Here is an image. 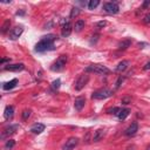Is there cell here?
<instances>
[{
    "label": "cell",
    "instance_id": "6da1fadb",
    "mask_svg": "<svg viewBox=\"0 0 150 150\" xmlns=\"http://www.w3.org/2000/svg\"><path fill=\"white\" fill-rule=\"evenodd\" d=\"M56 36L53 35V34H49V35H46L43 36L36 45H35V52H46V50H49L53 48V43L55 41Z\"/></svg>",
    "mask_w": 150,
    "mask_h": 150
},
{
    "label": "cell",
    "instance_id": "7a4b0ae2",
    "mask_svg": "<svg viewBox=\"0 0 150 150\" xmlns=\"http://www.w3.org/2000/svg\"><path fill=\"white\" fill-rule=\"evenodd\" d=\"M86 71L87 73H96V74H101V75H107V74H109L110 70L105 66H102V64H90L86 68Z\"/></svg>",
    "mask_w": 150,
    "mask_h": 150
},
{
    "label": "cell",
    "instance_id": "3957f363",
    "mask_svg": "<svg viewBox=\"0 0 150 150\" xmlns=\"http://www.w3.org/2000/svg\"><path fill=\"white\" fill-rule=\"evenodd\" d=\"M112 94H114L112 90H110L108 88H102V89H98V90L94 91L91 97L94 100H104V98H108V97L112 96Z\"/></svg>",
    "mask_w": 150,
    "mask_h": 150
},
{
    "label": "cell",
    "instance_id": "277c9868",
    "mask_svg": "<svg viewBox=\"0 0 150 150\" xmlns=\"http://www.w3.org/2000/svg\"><path fill=\"white\" fill-rule=\"evenodd\" d=\"M67 61H68L67 55H60V56L56 59V61L52 64L50 69H52L53 71H60V70H62V69L64 68Z\"/></svg>",
    "mask_w": 150,
    "mask_h": 150
},
{
    "label": "cell",
    "instance_id": "5b68a950",
    "mask_svg": "<svg viewBox=\"0 0 150 150\" xmlns=\"http://www.w3.org/2000/svg\"><path fill=\"white\" fill-rule=\"evenodd\" d=\"M88 81H89V75H88V74H81V75L77 77V80L75 81V84H74L75 90L79 91V90L83 89L84 86L88 83Z\"/></svg>",
    "mask_w": 150,
    "mask_h": 150
},
{
    "label": "cell",
    "instance_id": "8992f818",
    "mask_svg": "<svg viewBox=\"0 0 150 150\" xmlns=\"http://www.w3.org/2000/svg\"><path fill=\"white\" fill-rule=\"evenodd\" d=\"M103 9H104V12H107L109 14H116V13H118L120 7H118L117 2L109 1V2H104L103 4Z\"/></svg>",
    "mask_w": 150,
    "mask_h": 150
},
{
    "label": "cell",
    "instance_id": "52a82bcc",
    "mask_svg": "<svg viewBox=\"0 0 150 150\" xmlns=\"http://www.w3.org/2000/svg\"><path fill=\"white\" fill-rule=\"evenodd\" d=\"M79 143V138L77 137H70L66 141L64 145L62 146V150H73Z\"/></svg>",
    "mask_w": 150,
    "mask_h": 150
},
{
    "label": "cell",
    "instance_id": "ba28073f",
    "mask_svg": "<svg viewBox=\"0 0 150 150\" xmlns=\"http://www.w3.org/2000/svg\"><path fill=\"white\" fill-rule=\"evenodd\" d=\"M23 32V27L22 26H16L15 28H13L11 32H9V39L12 40H16Z\"/></svg>",
    "mask_w": 150,
    "mask_h": 150
},
{
    "label": "cell",
    "instance_id": "9c48e42d",
    "mask_svg": "<svg viewBox=\"0 0 150 150\" xmlns=\"http://www.w3.org/2000/svg\"><path fill=\"white\" fill-rule=\"evenodd\" d=\"M5 70H9V71H19V70H23L25 69V64L23 63H14V64H7L4 67Z\"/></svg>",
    "mask_w": 150,
    "mask_h": 150
},
{
    "label": "cell",
    "instance_id": "30bf717a",
    "mask_svg": "<svg viewBox=\"0 0 150 150\" xmlns=\"http://www.w3.org/2000/svg\"><path fill=\"white\" fill-rule=\"evenodd\" d=\"M84 104H86V98L83 96H79V97H76L74 100V107H75V109L77 111L82 110V108L84 107Z\"/></svg>",
    "mask_w": 150,
    "mask_h": 150
},
{
    "label": "cell",
    "instance_id": "8fae6325",
    "mask_svg": "<svg viewBox=\"0 0 150 150\" xmlns=\"http://www.w3.org/2000/svg\"><path fill=\"white\" fill-rule=\"evenodd\" d=\"M137 130H138V124H137V122H132V123L125 129L124 135H127V136H132V135L136 134Z\"/></svg>",
    "mask_w": 150,
    "mask_h": 150
},
{
    "label": "cell",
    "instance_id": "7c38bea8",
    "mask_svg": "<svg viewBox=\"0 0 150 150\" xmlns=\"http://www.w3.org/2000/svg\"><path fill=\"white\" fill-rule=\"evenodd\" d=\"M71 29H73L71 23H70V22H66V23L62 26V28H61V35H62L63 38L69 36L70 33H71Z\"/></svg>",
    "mask_w": 150,
    "mask_h": 150
},
{
    "label": "cell",
    "instance_id": "4fadbf2b",
    "mask_svg": "<svg viewBox=\"0 0 150 150\" xmlns=\"http://www.w3.org/2000/svg\"><path fill=\"white\" fill-rule=\"evenodd\" d=\"M16 129H18V125L16 124H14V125H8V127H6L4 130H2V135H1V137L2 138H5L6 136H9V135H12V134H14L15 131H16Z\"/></svg>",
    "mask_w": 150,
    "mask_h": 150
},
{
    "label": "cell",
    "instance_id": "5bb4252c",
    "mask_svg": "<svg viewBox=\"0 0 150 150\" xmlns=\"http://www.w3.org/2000/svg\"><path fill=\"white\" fill-rule=\"evenodd\" d=\"M43 130H45V124H42V123H35L30 127V132H33L35 135L41 134Z\"/></svg>",
    "mask_w": 150,
    "mask_h": 150
},
{
    "label": "cell",
    "instance_id": "9a60e30c",
    "mask_svg": "<svg viewBox=\"0 0 150 150\" xmlns=\"http://www.w3.org/2000/svg\"><path fill=\"white\" fill-rule=\"evenodd\" d=\"M14 115V107L13 105H7L5 108V111H4V117L6 120H11Z\"/></svg>",
    "mask_w": 150,
    "mask_h": 150
},
{
    "label": "cell",
    "instance_id": "2e32d148",
    "mask_svg": "<svg viewBox=\"0 0 150 150\" xmlns=\"http://www.w3.org/2000/svg\"><path fill=\"white\" fill-rule=\"evenodd\" d=\"M104 129H97L96 131H94V135H93V141L94 142H98L101 141L103 137H104Z\"/></svg>",
    "mask_w": 150,
    "mask_h": 150
},
{
    "label": "cell",
    "instance_id": "e0dca14e",
    "mask_svg": "<svg viewBox=\"0 0 150 150\" xmlns=\"http://www.w3.org/2000/svg\"><path fill=\"white\" fill-rule=\"evenodd\" d=\"M129 61L128 60H123V61H121L118 64H117V67H116V71L117 73H122V71H124L128 67H129Z\"/></svg>",
    "mask_w": 150,
    "mask_h": 150
},
{
    "label": "cell",
    "instance_id": "ac0fdd59",
    "mask_svg": "<svg viewBox=\"0 0 150 150\" xmlns=\"http://www.w3.org/2000/svg\"><path fill=\"white\" fill-rule=\"evenodd\" d=\"M16 83H18V80H16V79H13V80H11V81L4 83V84H2V89H4V90H11V89H13V88L16 86Z\"/></svg>",
    "mask_w": 150,
    "mask_h": 150
},
{
    "label": "cell",
    "instance_id": "d6986e66",
    "mask_svg": "<svg viewBox=\"0 0 150 150\" xmlns=\"http://www.w3.org/2000/svg\"><path fill=\"white\" fill-rule=\"evenodd\" d=\"M129 114H130V110L129 109H121L120 112L117 114V116H118L120 120H125L129 116Z\"/></svg>",
    "mask_w": 150,
    "mask_h": 150
},
{
    "label": "cell",
    "instance_id": "ffe728a7",
    "mask_svg": "<svg viewBox=\"0 0 150 150\" xmlns=\"http://www.w3.org/2000/svg\"><path fill=\"white\" fill-rule=\"evenodd\" d=\"M130 43H131V41L129 40V39H127V40H123L122 42H120L118 43V49H127L129 46H130Z\"/></svg>",
    "mask_w": 150,
    "mask_h": 150
},
{
    "label": "cell",
    "instance_id": "44dd1931",
    "mask_svg": "<svg viewBox=\"0 0 150 150\" xmlns=\"http://www.w3.org/2000/svg\"><path fill=\"white\" fill-rule=\"evenodd\" d=\"M83 27H84V21H83V20H77V21L75 22V25H74L75 32H80Z\"/></svg>",
    "mask_w": 150,
    "mask_h": 150
},
{
    "label": "cell",
    "instance_id": "7402d4cb",
    "mask_svg": "<svg viewBox=\"0 0 150 150\" xmlns=\"http://www.w3.org/2000/svg\"><path fill=\"white\" fill-rule=\"evenodd\" d=\"M9 26H11V20H8V19H7V20L2 23V26H1V33H2V34H5V33L9 29Z\"/></svg>",
    "mask_w": 150,
    "mask_h": 150
},
{
    "label": "cell",
    "instance_id": "603a6c76",
    "mask_svg": "<svg viewBox=\"0 0 150 150\" xmlns=\"http://www.w3.org/2000/svg\"><path fill=\"white\" fill-rule=\"evenodd\" d=\"M98 4H100V1H98V0H90V1L88 2V5H87V6H88V8H89V9H94L95 7H97V6H98Z\"/></svg>",
    "mask_w": 150,
    "mask_h": 150
},
{
    "label": "cell",
    "instance_id": "cb8c5ba5",
    "mask_svg": "<svg viewBox=\"0 0 150 150\" xmlns=\"http://www.w3.org/2000/svg\"><path fill=\"white\" fill-rule=\"evenodd\" d=\"M80 8L79 7H73L71 8V11H70V14H69V16L70 18H75V16H77L79 14H80Z\"/></svg>",
    "mask_w": 150,
    "mask_h": 150
},
{
    "label": "cell",
    "instance_id": "d4e9b609",
    "mask_svg": "<svg viewBox=\"0 0 150 150\" xmlns=\"http://www.w3.org/2000/svg\"><path fill=\"white\" fill-rule=\"evenodd\" d=\"M14 145H15V141H13V139H8V141L5 143V150H11Z\"/></svg>",
    "mask_w": 150,
    "mask_h": 150
},
{
    "label": "cell",
    "instance_id": "484cf974",
    "mask_svg": "<svg viewBox=\"0 0 150 150\" xmlns=\"http://www.w3.org/2000/svg\"><path fill=\"white\" fill-rule=\"evenodd\" d=\"M60 84H61V81L57 79V80H55V81H53L52 82V88H53V90H57L59 88H60Z\"/></svg>",
    "mask_w": 150,
    "mask_h": 150
},
{
    "label": "cell",
    "instance_id": "4316f807",
    "mask_svg": "<svg viewBox=\"0 0 150 150\" xmlns=\"http://www.w3.org/2000/svg\"><path fill=\"white\" fill-rule=\"evenodd\" d=\"M30 112H32V111H30L29 109H25V110L22 111V120H23V121L28 120V117L30 116Z\"/></svg>",
    "mask_w": 150,
    "mask_h": 150
},
{
    "label": "cell",
    "instance_id": "83f0119b",
    "mask_svg": "<svg viewBox=\"0 0 150 150\" xmlns=\"http://www.w3.org/2000/svg\"><path fill=\"white\" fill-rule=\"evenodd\" d=\"M120 110H121V109H120L118 107H115V108L108 109V110H107V112H108V114H112V115H117V114L120 112Z\"/></svg>",
    "mask_w": 150,
    "mask_h": 150
},
{
    "label": "cell",
    "instance_id": "f1b7e54d",
    "mask_svg": "<svg viewBox=\"0 0 150 150\" xmlns=\"http://www.w3.org/2000/svg\"><path fill=\"white\" fill-rule=\"evenodd\" d=\"M123 80H124L123 76H120V77H118V80H117V82H116V88H120V86H121V83L123 82Z\"/></svg>",
    "mask_w": 150,
    "mask_h": 150
},
{
    "label": "cell",
    "instance_id": "f546056e",
    "mask_svg": "<svg viewBox=\"0 0 150 150\" xmlns=\"http://www.w3.org/2000/svg\"><path fill=\"white\" fill-rule=\"evenodd\" d=\"M143 22H144V23H150V13L146 14V15L143 18Z\"/></svg>",
    "mask_w": 150,
    "mask_h": 150
},
{
    "label": "cell",
    "instance_id": "4dcf8cb0",
    "mask_svg": "<svg viewBox=\"0 0 150 150\" xmlns=\"http://www.w3.org/2000/svg\"><path fill=\"white\" fill-rule=\"evenodd\" d=\"M107 25V21H100L97 22V27H104Z\"/></svg>",
    "mask_w": 150,
    "mask_h": 150
},
{
    "label": "cell",
    "instance_id": "1f68e13d",
    "mask_svg": "<svg viewBox=\"0 0 150 150\" xmlns=\"http://www.w3.org/2000/svg\"><path fill=\"white\" fill-rule=\"evenodd\" d=\"M130 102V98L129 97H124L123 100H122V103H124V104H128Z\"/></svg>",
    "mask_w": 150,
    "mask_h": 150
},
{
    "label": "cell",
    "instance_id": "d6a6232c",
    "mask_svg": "<svg viewBox=\"0 0 150 150\" xmlns=\"http://www.w3.org/2000/svg\"><path fill=\"white\" fill-rule=\"evenodd\" d=\"M149 5H150V0H148V1H144V2H143V6H142V8H146Z\"/></svg>",
    "mask_w": 150,
    "mask_h": 150
},
{
    "label": "cell",
    "instance_id": "836d02e7",
    "mask_svg": "<svg viewBox=\"0 0 150 150\" xmlns=\"http://www.w3.org/2000/svg\"><path fill=\"white\" fill-rule=\"evenodd\" d=\"M143 69H144V70H149V69H150V61L145 63V66L143 67Z\"/></svg>",
    "mask_w": 150,
    "mask_h": 150
},
{
    "label": "cell",
    "instance_id": "e575fe53",
    "mask_svg": "<svg viewBox=\"0 0 150 150\" xmlns=\"http://www.w3.org/2000/svg\"><path fill=\"white\" fill-rule=\"evenodd\" d=\"M127 150H136V146L135 145H130V146L127 148Z\"/></svg>",
    "mask_w": 150,
    "mask_h": 150
},
{
    "label": "cell",
    "instance_id": "d590c367",
    "mask_svg": "<svg viewBox=\"0 0 150 150\" xmlns=\"http://www.w3.org/2000/svg\"><path fill=\"white\" fill-rule=\"evenodd\" d=\"M146 150H150V144H149V146L146 148Z\"/></svg>",
    "mask_w": 150,
    "mask_h": 150
}]
</instances>
